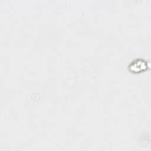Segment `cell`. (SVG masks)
I'll list each match as a JSON object with an SVG mask.
<instances>
[{"instance_id": "obj_1", "label": "cell", "mask_w": 151, "mask_h": 151, "mask_svg": "<svg viewBox=\"0 0 151 151\" xmlns=\"http://www.w3.org/2000/svg\"><path fill=\"white\" fill-rule=\"evenodd\" d=\"M130 70L134 72H139L145 70L147 68V63L145 60L138 59L133 61L130 65Z\"/></svg>"}]
</instances>
